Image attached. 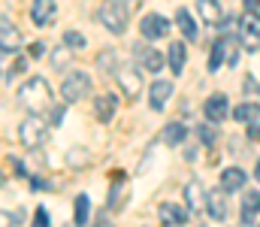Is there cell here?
Returning <instances> with one entry per match:
<instances>
[{
  "label": "cell",
  "mask_w": 260,
  "mask_h": 227,
  "mask_svg": "<svg viewBox=\"0 0 260 227\" xmlns=\"http://www.w3.org/2000/svg\"><path fill=\"white\" fill-rule=\"evenodd\" d=\"M18 100H21V106H27L30 112L40 115L43 109L52 106V88L43 76H34V79L24 82V88H18Z\"/></svg>",
  "instance_id": "obj_1"
},
{
  "label": "cell",
  "mask_w": 260,
  "mask_h": 227,
  "mask_svg": "<svg viewBox=\"0 0 260 227\" xmlns=\"http://www.w3.org/2000/svg\"><path fill=\"white\" fill-rule=\"evenodd\" d=\"M136 3H139V0H109L106 6H100V21H103V27H109V34H124V30H127L130 9H133Z\"/></svg>",
  "instance_id": "obj_2"
},
{
  "label": "cell",
  "mask_w": 260,
  "mask_h": 227,
  "mask_svg": "<svg viewBox=\"0 0 260 227\" xmlns=\"http://www.w3.org/2000/svg\"><path fill=\"white\" fill-rule=\"evenodd\" d=\"M18 140H21L24 149H37V146H43V143H46V121H43L40 115L24 118L21 127H18Z\"/></svg>",
  "instance_id": "obj_3"
},
{
  "label": "cell",
  "mask_w": 260,
  "mask_h": 227,
  "mask_svg": "<svg viewBox=\"0 0 260 227\" xmlns=\"http://www.w3.org/2000/svg\"><path fill=\"white\" fill-rule=\"evenodd\" d=\"M88 94H91V79L85 73H70L64 79V85H61V97H64L67 103H79Z\"/></svg>",
  "instance_id": "obj_4"
},
{
  "label": "cell",
  "mask_w": 260,
  "mask_h": 227,
  "mask_svg": "<svg viewBox=\"0 0 260 227\" xmlns=\"http://www.w3.org/2000/svg\"><path fill=\"white\" fill-rule=\"evenodd\" d=\"M139 30H142V37L145 40H164L167 34H170V21L164 18V15H145L142 18V24H139Z\"/></svg>",
  "instance_id": "obj_5"
},
{
  "label": "cell",
  "mask_w": 260,
  "mask_h": 227,
  "mask_svg": "<svg viewBox=\"0 0 260 227\" xmlns=\"http://www.w3.org/2000/svg\"><path fill=\"white\" fill-rule=\"evenodd\" d=\"M55 12H58L55 0H34V6H30V21H34L37 27H46V24H52Z\"/></svg>",
  "instance_id": "obj_6"
},
{
  "label": "cell",
  "mask_w": 260,
  "mask_h": 227,
  "mask_svg": "<svg viewBox=\"0 0 260 227\" xmlns=\"http://www.w3.org/2000/svg\"><path fill=\"white\" fill-rule=\"evenodd\" d=\"M133 58H136V61H139V64H142L145 70H154V73H157V70L164 67V55H160L157 49H151V46H145V43L133 49Z\"/></svg>",
  "instance_id": "obj_7"
},
{
  "label": "cell",
  "mask_w": 260,
  "mask_h": 227,
  "mask_svg": "<svg viewBox=\"0 0 260 227\" xmlns=\"http://www.w3.org/2000/svg\"><path fill=\"white\" fill-rule=\"evenodd\" d=\"M170 94H173V82L157 79V82L148 88V106H151L154 112H160V109H164V103L170 100Z\"/></svg>",
  "instance_id": "obj_8"
},
{
  "label": "cell",
  "mask_w": 260,
  "mask_h": 227,
  "mask_svg": "<svg viewBox=\"0 0 260 227\" xmlns=\"http://www.w3.org/2000/svg\"><path fill=\"white\" fill-rule=\"evenodd\" d=\"M115 79H118V85L124 88L127 97H136V94L142 91V79H139V73H136L133 67H118V70H115Z\"/></svg>",
  "instance_id": "obj_9"
},
{
  "label": "cell",
  "mask_w": 260,
  "mask_h": 227,
  "mask_svg": "<svg viewBox=\"0 0 260 227\" xmlns=\"http://www.w3.org/2000/svg\"><path fill=\"white\" fill-rule=\"evenodd\" d=\"M206 212L215 218V221H224L227 218V191H209V200H206Z\"/></svg>",
  "instance_id": "obj_10"
},
{
  "label": "cell",
  "mask_w": 260,
  "mask_h": 227,
  "mask_svg": "<svg viewBox=\"0 0 260 227\" xmlns=\"http://www.w3.org/2000/svg\"><path fill=\"white\" fill-rule=\"evenodd\" d=\"M227 112H230V106H227L224 94H212L206 100V118L209 121H221V118H227Z\"/></svg>",
  "instance_id": "obj_11"
},
{
  "label": "cell",
  "mask_w": 260,
  "mask_h": 227,
  "mask_svg": "<svg viewBox=\"0 0 260 227\" xmlns=\"http://www.w3.org/2000/svg\"><path fill=\"white\" fill-rule=\"evenodd\" d=\"M197 12L203 15V21L206 24H221L224 18V9H221V3L218 0H197Z\"/></svg>",
  "instance_id": "obj_12"
},
{
  "label": "cell",
  "mask_w": 260,
  "mask_h": 227,
  "mask_svg": "<svg viewBox=\"0 0 260 227\" xmlns=\"http://www.w3.org/2000/svg\"><path fill=\"white\" fill-rule=\"evenodd\" d=\"M157 215H160V224H167V227L185 224V218H188V212H185L182 206H176V203H164V206L157 209Z\"/></svg>",
  "instance_id": "obj_13"
},
{
  "label": "cell",
  "mask_w": 260,
  "mask_h": 227,
  "mask_svg": "<svg viewBox=\"0 0 260 227\" xmlns=\"http://www.w3.org/2000/svg\"><path fill=\"white\" fill-rule=\"evenodd\" d=\"M206 200H209V194L203 191L200 182H188L185 185V203H188V209H206Z\"/></svg>",
  "instance_id": "obj_14"
},
{
  "label": "cell",
  "mask_w": 260,
  "mask_h": 227,
  "mask_svg": "<svg viewBox=\"0 0 260 227\" xmlns=\"http://www.w3.org/2000/svg\"><path fill=\"white\" fill-rule=\"evenodd\" d=\"M185 137H188V131H185L182 121H173V124H167V127L160 131V140H164L167 146H182Z\"/></svg>",
  "instance_id": "obj_15"
},
{
  "label": "cell",
  "mask_w": 260,
  "mask_h": 227,
  "mask_svg": "<svg viewBox=\"0 0 260 227\" xmlns=\"http://www.w3.org/2000/svg\"><path fill=\"white\" fill-rule=\"evenodd\" d=\"M94 109H97V118H100V121H109V118L115 115V109H118V100H115V94H100Z\"/></svg>",
  "instance_id": "obj_16"
},
{
  "label": "cell",
  "mask_w": 260,
  "mask_h": 227,
  "mask_svg": "<svg viewBox=\"0 0 260 227\" xmlns=\"http://www.w3.org/2000/svg\"><path fill=\"white\" fill-rule=\"evenodd\" d=\"M242 185H245V173L239 167H230V170L221 173V188L224 191H239Z\"/></svg>",
  "instance_id": "obj_17"
},
{
  "label": "cell",
  "mask_w": 260,
  "mask_h": 227,
  "mask_svg": "<svg viewBox=\"0 0 260 227\" xmlns=\"http://www.w3.org/2000/svg\"><path fill=\"white\" fill-rule=\"evenodd\" d=\"M227 61V37H221V40H215L212 43V55H209V70L215 73V70H221V64Z\"/></svg>",
  "instance_id": "obj_18"
},
{
  "label": "cell",
  "mask_w": 260,
  "mask_h": 227,
  "mask_svg": "<svg viewBox=\"0 0 260 227\" xmlns=\"http://www.w3.org/2000/svg\"><path fill=\"white\" fill-rule=\"evenodd\" d=\"M167 61H170V70H173V73L182 76V70H185V61H188L185 46H182V43H173V46H170V58H167Z\"/></svg>",
  "instance_id": "obj_19"
},
{
  "label": "cell",
  "mask_w": 260,
  "mask_h": 227,
  "mask_svg": "<svg viewBox=\"0 0 260 227\" xmlns=\"http://www.w3.org/2000/svg\"><path fill=\"white\" fill-rule=\"evenodd\" d=\"M257 212H260V191H248V194L242 197V221L248 224Z\"/></svg>",
  "instance_id": "obj_20"
},
{
  "label": "cell",
  "mask_w": 260,
  "mask_h": 227,
  "mask_svg": "<svg viewBox=\"0 0 260 227\" xmlns=\"http://www.w3.org/2000/svg\"><path fill=\"white\" fill-rule=\"evenodd\" d=\"M176 24H179V30H182L185 40H197V24H194V18H191L188 9H179L176 12Z\"/></svg>",
  "instance_id": "obj_21"
},
{
  "label": "cell",
  "mask_w": 260,
  "mask_h": 227,
  "mask_svg": "<svg viewBox=\"0 0 260 227\" xmlns=\"http://www.w3.org/2000/svg\"><path fill=\"white\" fill-rule=\"evenodd\" d=\"M0 27H3V55H9V52L18 46V30L9 24V18H6V15L0 18Z\"/></svg>",
  "instance_id": "obj_22"
},
{
  "label": "cell",
  "mask_w": 260,
  "mask_h": 227,
  "mask_svg": "<svg viewBox=\"0 0 260 227\" xmlns=\"http://www.w3.org/2000/svg\"><path fill=\"white\" fill-rule=\"evenodd\" d=\"M257 115H260L257 103H239V106L233 109V118H236V121H248V124H251V121H257Z\"/></svg>",
  "instance_id": "obj_23"
},
{
  "label": "cell",
  "mask_w": 260,
  "mask_h": 227,
  "mask_svg": "<svg viewBox=\"0 0 260 227\" xmlns=\"http://www.w3.org/2000/svg\"><path fill=\"white\" fill-rule=\"evenodd\" d=\"M88 218H91V200H88L85 194H79V197H76V224L85 227Z\"/></svg>",
  "instance_id": "obj_24"
},
{
  "label": "cell",
  "mask_w": 260,
  "mask_h": 227,
  "mask_svg": "<svg viewBox=\"0 0 260 227\" xmlns=\"http://www.w3.org/2000/svg\"><path fill=\"white\" fill-rule=\"evenodd\" d=\"M197 137H200L203 146H215V143H218V131L209 127V124H200V127H197Z\"/></svg>",
  "instance_id": "obj_25"
},
{
  "label": "cell",
  "mask_w": 260,
  "mask_h": 227,
  "mask_svg": "<svg viewBox=\"0 0 260 227\" xmlns=\"http://www.w3.org/2000/svg\"><path fill=\"white\" fill-rule=\"evenodd\" d=\"M242 30H245V40H257L260 37V18L257 15H248L242 21Z\"/></svg>",
  "instance_id": "obj_26"
},
{
  "label": "cell",
  "mask_w": 260,
  "mask_h": 227,
  "mask_svg": "<svg viewBox=\"0 0 260 227\" xmlns=\"http://www.w3.org/2000/svg\"><path fill=\"white\" fill-rule=\"evenodd\" d=\"M64 46L67 49H82V46H85V37H82L79 30H67L64 34Z\"/></svg>",
  "instance_id": "obj_27"
},
{
  "label": "cell",
  "mask_w": 260,
  "mask_h": 227,
  "mask_svg": "<svg viewBox=\"0 0 260 227\" xmlns=\"http://www.w3.org/2000/svg\"><path fill=\"white\" fill-rule=\"evenodd\" d=\"M97 64L103 67V70H118V64H115V52H100V58H97Z\"/></svg>",
  "instance_id": "obj_28"
},
{
  "label": "cell",
  "mask_w": 260,
  "mask_h": 227,
  "mask_svg": "<svg viewBox=\"0 0 260 227\" xmlns=\"http://www.w3.org/2000/svg\"><path fill=\"white\" fill-rule=\"evenodd\" d=\"M34 224H37V227H49V212H46L43 206L37 209V215H34Z\"/></svg>",
  "instance_id": "obj_29"
},
{
  "label": "cell",
  "mask_w": 260,
  "mask_h": 227,
  "mask_svg": "<svg viewBox=\"0 0 260 227\" xmlns=\"http://www.w3.org/2000/svg\"><path fill=\"white\" fill-rule=\"evenodd\" d=\"M67 157H70V164H73V167H82V164L88 160V154H85V151H70Z\"/></svg>",
  "instance_id": "obj_30"
},
{
  "label": "cell",
  "mask_w": 260,
  "mask_h": 227,
  "mask_svg": "<svg viewBox=\"0 0 260 227\" xmlns=\"http://www.w3.org/2000/svg\"><path fill=\"white\" fill-rule=\"evenodd\" d=\"M248 140H251V143H260V127L254 121H251V127H248Z\"/></svg>",
  "instance_id": "obj_31"
},
{
  "label": "cell",
  "mask_w": 260,
  "mask_h": 227,
  "mask_svg": "<svg viewBox=\"0 0 260 227\" xmlns=\"http://www.w3.org/2000/svg\"><path fill=\"white\" fill-rule=\"evenodd\" d=\"M257 6H260V0H245V12L248 15H257Z\"/></svg>",
  "instance_id": "obj_32"
},
{
  "label": "cell",
  "mask_w": 260,
  "mask_h": 227,
  "mask_svg": "<svg viewBox=\"0 0 260 227\" xmlns=\"http://www.w3.org/2000/svg\"><path fill=\"white\" fill-rule=\"evenodd\" d=\"M30 55H34V58H40V55H43V46H40V43H34V46H30Z\"/></svg>",
  "instance_id": "obj_33"
},
{
  "label": "cell",
  "mask_w": 260,
  "mask_h": 227,
  "mask_svg": "<svg viewBox=\"0 0 260 227\" xmlns=\"http://www.w3.org/2000/svg\"><path fill=\"white\" fill-rule=\"evenodd\" d=\"M254 176H257V179H260V160H257V167H254Z\"/></svg>",
  "instance_id": "obj_34"
}]
</instances>
